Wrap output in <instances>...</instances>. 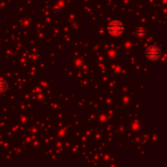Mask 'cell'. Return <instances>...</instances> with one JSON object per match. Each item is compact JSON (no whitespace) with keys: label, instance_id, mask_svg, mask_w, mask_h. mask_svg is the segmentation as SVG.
<instances>
[{"label":"cell","instance_id":"6da1fadb","mask_svg":"<svg viewBox=\"0 0 167 167\" xmlns=\"http://www.w3.org/2000/svg\"><path fill=\"white\" fill-rule=\"evenodd\" d=\"M107 29L109 34H110L111 36H119L123 33L125 28L121 22L116 20V21H113L111 23L109 24Z\"/></svg>","mask_w":167,"mask_h":167},{"label":"cell","instance_id":"7a4b0ae2","mask_svg":"<svg viewBox=\"0 0 167 167\" xmlns=\"http://www.w3.org/2000/svg\"><path fill=\"white\" fill-rule=\"evenodd\" d=\"M145 55H146V58L148 61L154 62L158 60V58L160 57L161 51L157 46H151L146 50V54Z\"/></svg>","mask_w":167,"mask_h":167},{"label":"cell","instance_id":"3957f363","mask_svg":"<svg viewBox=\"0 0 167 167\" xmlns=\"http://www.w3.org/2000/svg\"><path fill=\"white\" fill-rule=\"evenodd\" d=\"M135 33L138 37H144L147 34V28L144 27H138L135 29Z\"/></svg>","mask_w":167,"mask_h":167},{"label":"cell","instance_id":"277c9868","mask_svg":"<svg viewBox=\"0 0 167 167\" xmlns=\"http://www.w3.org/2000/svg\"><path fill=\"white\" fill-rule=\"evenodd\" d=\"M8 89V83L7 81L3 78H0V93L5 92Z\"/></svg>","mask_w":167,"mask_h":167}]
</instances>
